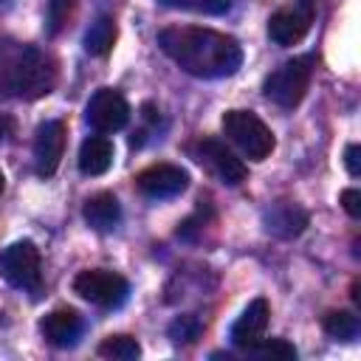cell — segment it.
I'll use <instances>...</instances> for the list:
<instances>
[{
    "instance_id": "15",
    "label": "cell",
    "mask_w": 361,
    "mask_h": 361,
    "mask_svg": "<svg viewBox=\"0 0 361 361\" xmlns=\"http://www.w3.org/2000/svg\"><path fill=\"white\" fill-rule=\"evenodd\" d=\"M113 164V141L104 135H90L79 147V172L82 175H104Z\"/></svg>"
},
{
    "instance_id": "17",
    "label": "cell",
    "mask_w": 361,
    "mask_h": 361,
    "mask_svg": "<svg viewBox=\"0 0 361 361\" xmlns=\"http://www.w3.org/2000/svg\"><path fill=\"white\" fill-rule=\"evenodd\" d=\"M113 45H116V20L104 14L85 31V51L90 56H107Z\"/></svg>"
},
{
    "instance_id": "12",
    "label": "cell",
    "mask_w": 361,
    "mask_h": 361,
    "mask_svg": "<svg viewBox=\"0 0 361 361\" xmlns=\"http://www.w3.org/2000/svg\"><path fill=\"white\" fill-rule=\"evenodd\" d=\"M268 319H271V307L265 299H254L248 302V307L237 316V322L231 324V344L240 347V350H248L254 347L265 330H268Z\"/></svg>"
},
{
    "instance_id": "28",
    "label": "cell",
    "mask_w": 361,
    "mask_h": 361,
    "mask_svg": "<svg viewBox=\"0 0 361 361\" xmlns=\"http://www.w3.org/2000/svg\"><path fill=\"white\" fill-rule=\"evenodd\" d=\"M3 189H6V178H3V172H0V195H3Z\"/></svg>"
},
{
    "instance_id": "3",
    "label": "cell",
    "mask_w": 361,
    "mask_h": 361,
    "mask_svg": "<svg viewBox=\"0 0 361 361\" xmlns=\"http://www.w3.org/2000/svg\"><path fill=\"white\" fill-rule=\"evenodd\" d=\"M223 133L251 158V161H265L274 152V133L268 124L251 113V110H228L223 116Z\"/></svg>"
},
{
    "instance_id": "11",
    "label": "cell",
    "mask_w": 361,
    "mask_h": 361,
    "mask_svg": "<svg viewBox=\"0 0 361 361\" xmlns=\"http://www.w3.org/2000/svg\"><path fill=\"white\" fill-rule=\"evenodd\" d=\"M197 161L206 164L228 186H240L245 180V164L217 138H203L197 144Z\"/></svg>"
},
{
    "instance_id": "19",
    "label": "cell",
    "mask_w": 361,
    "mask_h": 361,
    "mask_svg": "<svg viewBox=\"0 0 361 361\" xmlns=\"http://www.w3.org/2000/svg\"><path fill=\"white\" fill-rule=\"evenodd\" d=\"M99 355L113 361H135L141 355V344L133 336H107L99 344Z\"/></svg>"
},
{
    "instance_id": "27",
    "label": "cell",
    "mask_w": 361,
    "mask_h": 361,
    "mask_svg": "<svg viewBox=\"0 0 361 361\" xmlns=\"http://www.w3.org/2000/svg\"><path fill=\"white\" fill-rule=\"evenodd\" d=\"M164 3H169V6H180V3H189V0H164Z\"/></svg>"
},
{
    "instance_id": "5",
    "label": "cell",
    "mask_w": 361,
    "mask_h": 361,
    "mask_svg": "<svg viewBox=\"0 0 361 361\" xmlns=\"http://www.w3.org/2000/svg\"><path fill=\"white\" fill-rule=\"evenodd\" d=\"M73 290L99 307H118L127 299L130 285L121 274H113L104 268H90V271H79L73 276Z\"/></svg>"
},
{
    "instance_id": "2",
    "label": "cell",
    "mask_w": 361,
    "mask_h": 361,
    "mask_svg": "<svg viewBox=\"0 0 361 361\" xmlns=\"http://www.w3.org/2000/svg\"><path fill=\"white\" fill-rule=\"evenodd\" d=\"M54 85H56V65L48 54L28 45V48H23L11 56L6 87L17 99H25V102L42 99L54 90Z\"/></svg>"
},
{
    "instance_id": "10",
    "label": "cell",
    "mask_w": 361,
    "mask_h": 361,
    "mask_svg": "<svg viewBox=\"0 0 361 361\" xmlns=\"http://www.w3.org/2000/svg\"><path fill=\"white\" fill-rule=\"evenodd\" d=\"M138 189L152 197V200H166V197H175L180 195L186 186H189V175L186 169L175 166V164H152L147 166L144 172H138L135 178Z\"/></svg>"
},
{
    "instance_id": "8",
    "label": "cell",
    "mask_w": 361,
    "mask_h": 361,
    "mask_svg": "<svg viewBox=\"0 0 361 361\" xmlns=\"http://www.w3.org/2000/svg\"><path fill=\"white\" fill-rule=\"evenodd\" d=\"M313 23V3L310 0H296L293 6H285L279 11L271 14L268 20V37L276 45H296L305 39V34L310 31Z\"/></svg>"
},
{
    "instance_id": "9",
    "label": "cell",
    "mask_w": 361,
    "mask_h": 361,
    "mask_svg": "<svg viewBox=\"0 0 361 361\" xmlns=\"http://www.w3.org/2000/svg\"><path fill=\"white\" fill-rule=\"evenodd\" d=\"M62 152H65V124L56 118L42 121L37 127V135H34V169H37V175L51 178L59 169Z\"/></svg>"
},
{
    "instance_id": "23",
    "label": "cell",
    "mask_w": 361,
    "mask_h": 361,
    "mask_svg": "<svg viewBox=\"0 0 361 361\" xmlns=\"http://www.w3.org/2000/svg\"><path fill=\"white\" fill-rule=\"evenodd\" d=\"M341 206H344V212L350 214V217H361V192L358 189H344L341 192Z\"/></svg>"
},
{
    "instance_id": "14",
    "label": "cell",
    "mask_w": 361,
    "mask_h": 361,
    "mask_svg": "<svg viewBox=\"0 0 361 361\" xmlns=\"http://www.w3.org/2000/svg\"><path fill=\"white\" fill-rule=\"evenodd\" d=\"M307 226V212L290 200H279L265 212V228L276 237H296Z\"/></svg>"
},
{
    "instance_id": "7",
    "label": "cell",
    "mask_w": 361,
    "mask_h": 361,
    "mask_svg": "<svg viewBox=\"0 0 361 361\" xmlns=\"http://www.w3.org/2000/svg\"><path fill=\"white\" fill-rule=\"evenodd\" d=\"M85 116H87L93 130H99V133H118L130 121V104H127V99L118 90L102 87V90H96L90 96Z\"/></svg>"
},
{
    "instance_id": "6",
    "label": "cell",
    "mask_w": 361,
    "mask_h": 361,
    "mask_svg": "<svg viewBox=\"0 0 361 361\" xmlns=\"http://www.w3.org/2000/svg\"><path fill=\"white\" fill-rule=\"evenodd\" d=\"M0 274L8 285L23 290L39 288V251L31 240H17L0 254Z\"/></svg>"
},
{
    "instance_id": "13",
    "label": "cell",
    "mask_w": 361,
    "mask_h": 361,
    "mask_svg": "<svg viewBox=\"0 0 361 361\" xmlns=\"http://www.w3.org/2000/svg\"><path fill=\"white\" fill-rule=\"evenodd\" d=\"M39 333L54 347H73L79 341V336H82V316L76 310H71V307L51 310L48 316H42Z\"/></svg>"
},
{
    "instance_id": "16",
    "label": "cell",
    "mask_w": 361,
    "mask_h": 361,
    "mask_svg": "<svg viewBox=\"0 0 361 361\" xmlns=\"http://www.w3.org/2000/svg\"><path fill=\"white\" fill-rule=\"evenodd\" d=\"M82 214H85V220H87L90 228L110 231V228H116V223L121 217V206H118V200H116L113 192H99V195H93V197L85 200Z\"/></svg>"
},
{
    "instance_id": "24",
    "label": "cell",
    "mask_w": 361,
    "mask_h": 361,
    "mask_svg": "<svg viewBox=\"0 0 361 361\" xmlns=\"http://www.w3.org/2000/svg\"><path fill=\"white\" fill-rule=\"evenodd\" d=\"M344 164H347V172H350L353 178L361 175V147H358V144H347V149H344Z\"/></svg>"
},
{
    "instance_id": "18",
    "label": "cell",
    "mask_w": 361,
    "mask_h": 361,
    "mask_svg": "<svg viewBox=\"0 0 361 361\" xmlns=\"http://www.w3.org/2000/svg\"><path fill=\"white\" fill-rule=\"evenodd\" d=\"M322 327H324V333H327L330 338H336V341H350V338L358 336V327H361V324H358V316L350 313V310H330V313L324 316Z\"/></svg>"
},
{
    "instance_id": "21",
    "label": "cell",
    "mask_w": 361,
    "mask_h": 361,
    "mask_svg": "<svg viewBox=\"0 0 361 361\" xmlns=\"http://www.w3.org/2000/svg\"><path fill=\"white\" fill-rule=\"evenodd\" d=\"M76 0H48V34H59L68 17L73 14Z\"/></svg>"
},
{
    "instance_id": "1",
    "label": "cell",
    "mask_w": 361,
    "mask_h": 361,
    "mask_svg": "<svg viewBox=\"0 0 361 361\" xmlns=\"http://www.w3.org/2000/svg\"><path fill=\"white\" fill-rule=\"evenodd\" d=\"M161 51L186 73L200 79L231 76L243 65V48L234 37L197 25H169L158 34Z\"/></svg>"
},
{
    "instance_id": "4",
    "label": "cell",
    "mask_w": 361,
    "mask_h": 361,
    "mask_svg": "<svg viewBox=\"0 0 361 361\" xmlns=\"http://www.w3.org/2000/svg\"><path fill=\"white\" fill-rule=\"evenodd\" d=\"M307 85H310V59L299 56V59H290V62L279 65V68L265 79V87H262V90H265V96H268L274 104L290 110V107H296V104L305 99Z\"/></svg>"
},
{
    "instance_id": "22",
    "label": "cell",
    "mask_w": 361,
    "mask_h": 361,
    "mask_svg": "<svg viewBox=\"0 0 361 361\" xmlns=\"http://www.w3.org/2000/svg\"><path fill=\"white\" fill-rule=\"evenodd\" d=\"M197 333H200V324H197L195 316H180V319H175L172 327H169L172 341H195Z\"/></svg>"
},
{
    "instance_id": "26",
    "label": "cell",
    "mask_w": 361,
    "mask_h": 361,
    "mask_svg": "<svg viewBox=\"0 0 361 361\" xmlns=\"http://www.w3.org/2000/svg\"><path fill=\"white\" fill-rule=\"evenodd\" d=\"M8 127H11V124H8V118H3V116H0V141L6 138V133H8Z\"/></svg>"
},
{
    "instance_id": "25",
    "label": "cell",
    "mask_w": 361,
    "mask_h": 361,
    "mask_svg": "<svg viewBox=\"0 0 361 361\" xmlns=\"http://www.w3.org/2000/svg\"><path fill=\"white\" fill-rule=\"evenodd\" d=\"M189 6L195 11H203V14H223V11H228V0H189Z\"/></svg>"
},
{
    "instance_id": "20",
    "label": "cell",
    "mask_w": 361,
    "mask_h": 361,
    "mask_svg": "<svg viewBox=\"0 0 361 361\" xmlns=\"http://www.w3.org/2000/svg\"><path fill=\"white\" fill-rule=\"evenodd\" d=\"M248 355H257V358H279V361H290V358H296V350H293V344H288L285 338H259L254 347H248L245 350Z\"/></svg>"
}]
</instances>
